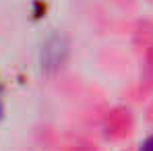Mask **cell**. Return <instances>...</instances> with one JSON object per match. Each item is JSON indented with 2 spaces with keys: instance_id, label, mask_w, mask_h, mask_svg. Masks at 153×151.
Here are the masks:
<instances>
[{
  "instance_id": "7a4b0ae2",
  "label": "cell",
  "mask_w": 153,
  "mask_h": 151,
  "mask_svg": "<svg viewBox=\"0 0 153 151\" xmlns=\"http://www.w3.org/2000/svg\"><path fill=\"white\" fill-rule=\"evenodd\" d=\"M0 118H2V103H0Z\"/></svg>"
},
{
  "instance_id": "6da1fadb",
  "label": "cell",
  "mask_w": 153,
  "mask_h": 151,
  "mask_svg": "<svg viewBox=\"0 0 153 151\" xmlns=\"http://www.w3.org/2000/svg\"><path fill=\"white\" fill-rule=\"evenodd\" d=\"M139 151H153V137H151V139H147V141L141 145V149H139Z\"/></svg>"
}]
</instances>
